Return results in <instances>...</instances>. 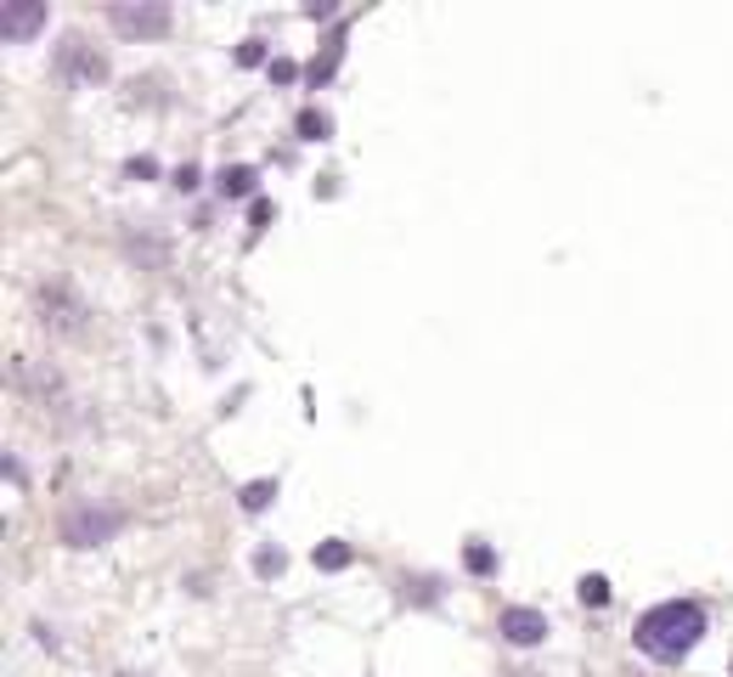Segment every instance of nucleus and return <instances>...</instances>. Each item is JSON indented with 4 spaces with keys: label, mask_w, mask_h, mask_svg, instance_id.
Here are the masks:
<instances>
[{
    "label": "nucleus",
    "mask_w": 733,
    "mask_h": 677,
    "mask_svg": "<svg viewBox=\"0 0 733 677\" xmlns=\"http://www.w3.org/2000/svg\"><path fill=\"white\" fill-rule=\"evenodd\" d=\"M699 638H706V609L694 598H665L638 616V650L654 661H683Z\"/></svg>",
    "instance_id": "nucleus-1"
},
{
    "label": "nucleus",
    "mask_w": 733,
    "mask_h": 677,
    "mask_svg": "<svg viewBox=\"0 0 733 677\" xmlns=\"http://www.w3.org/2000/svg\"><path fill=\"white\" fill-rule=\"evenodd\" d=\"M108 23L124 34V40H158V34H170L176 12L164 7V0H113Z\"/></svg>",
    "instance_id": "nucleus-2"
},
{
    "label": "nucleus",
    "mask_w": 733,
    "mask_h": 677,
    "mask_svg": "<svg viewBox=\"0 0 733 677\" xmlns=\"http://www.w3.org/2000/svg\"><path fill=\"white\" fill-rule=\"evenodd\" d=\"M124 525L119 508H96V502H74L69 514H62V542L69 548H103L113 542V531Z\"/></svg>",
    "instance_id": "nucleus-3"
},
{
    "label": "nucleus",
    "mask_w": 733,
    "mask_h": 677,
    "mask_svg": "<svg viewBox=\"0 0 733 677\" xmlns=\"http://www.w3.org/2000/svg\"><path fill=\"white\" fill-rule=\"evenodd\" d=\"M57 68H62L69 80H80V85H103V80H108V57L96 51L85 34H69V40L57 46Z\"/></svg>",
    "instance_id": "nucleus-4"
},
{
    "label": "nucleus",
    "mask_w": 733,
    "mask_h": 677,
    "mask_svg": "<svg viewBox=\"0 0 733 677\" xmlns=\"http://www.w3.org/2000/svg\"><path fill=\"white\" fill-rule=\"evenodd\" d=\"M496 632H503L508 643H519V650H530V643L548 638V616H542V609H530V604H508L503 621H496Z\"/></svg>",
    "instance_id": "nucleus-5"
},
{
    "label": "nucleus",
    "mask_w": 733,
    "mask_h": 677,
    "mask_svg": "<svg viewBox=\"0 0 733 677\" xmlns=\"http://www.w3.org/2000/svg\"><path fill=\"white\" fill-rule=\"evenodd\" d=\"M0 28H7V40H35L46 28V7L40 0H7L0 7Z\"/></svg>",
    "instance_id": "nucleus-6"
},
{
    "label": "nucleus",
    "mask_w": 733,
    "mask_h": 677,
    "mask_svg": "<svg viewBox=\"0 0 733 677\" xmlns=\"http://www.w3.org/2000/svg\"><path fill=\"white\" fill-rule=\"evenodd\" d=\"M40 311H46V322H57L62 333H80V317H85V305L62 288V283H51V288H40Z\"/></svg>",
    "instance_id": "nucleus-7"
},
{
    "label": "nucleus",
    "mask_w": 733,
    "mask_h": 677,
    "mask_svg": "<svg viewBox=\"0 0 733 677\" xmlns=\"http://www.w3.org/2000/svg\"><path fill=\"white\" fill-rule=\"evenodd\" d=\"M339 62H345V28H333V34H327V46L316 51V62L305 68V80H311V85L322 91V85H327L333 74H339Z\"/></svg>",
    "instance_id": "nucleus-8"
},
{
    "label": "nucleus",
    "mask_w": 733,
    "mask_h": 677,
    "mask_svg": "<svg viewBox=\"0 0 733 677\" xmlns=\"http://www.w3.org/2000/svg\"><path fill=\"white\" fill-rule=\"evenodd\" d=\"M254 169L249 164H231V169H220V198H249L254 192Z\"/></svg>",
    "instance_id": "nucleus-9"
},
{
    "label": "nucleus",
    "mask_w": 733,
    "mask_h": 677,
    "mask_svg": "<svg viewBox=\"0 0 733 677\" xmlns=\"http://www.w3.org/2000/svg\"><path fill=\"white\" fill-rule=\"evenodd\" d=\"M350 542H322L316 548V570H350Z\"/></svg>",
    "instance_id": "nucleus-10"
},
{
    "label": "nucleus",
    "mask_w": 733,
    "mask_h": 677,
    "mask_svg": "<svg viewBox=\"0 0 733 677\" xmlns=\"http://www.w3.org/2000/svg\"><path fill=\"white\" fill-rule=\"evenodd\" d=\"M272 497H277V480H249L238 502L249 508V514H260V508H272Z\"/></svg>",
    "instance_id": "nucleus-11"
},
{
    "label": "nucleus",
    "mask_w": 733,
    "mask_h": 677,
    "mask_svg": "<svg viewBox=\"0 0 733 677\" xmlns=\"http://www.w3.org/2000/svg\"><path fill=\"white\" fill-rule=\"evenodd\" d=\"M327 130H333V119H327L322 108H305V114H299V135H305V142H322Z\"/></svg>",
    "instance_id": "nucleus-12"
},
{
    "label": "nucleus",
    "mask_w": 733,
    "mask_h": 677,
    "mask_svg": "<svg viewBox=\"0 0 733 677\" xmlns=\"http://www.w3.org/2000/svg\"><path fill=\"white\" fill-rule=\"evenodd\" d=\"M283 565H288L283 548H260V554H254V575H265V582H272V575H283Z\"/></svg>",
    "instance_id": "nucleus-13"
},
{
    "label": "nucleus",
    "mask_w": 733,
    "mask_h": 677,
    "mask_svg": "<svg viewBox=\"0 0 733 677\" xmlns=\"http://www.w3.org/2000/svg\"><path fill=\"white\" fill-rule=\"evenodd\" d=\"M581 604H592V609L610 604V582H604V575H581Z\"/></svg>",
    "instance_id": "nucleus-14"
},
{
    "label": "nucleus",
    "mask_w": 733,
    "mask_h": 677,
    "mask_svg": "<svg viewBox=\"0 0 733 677\" xmlns=\"http://www.w3.org/2000/svg\"><path fill=\"white\" fill-rule=\"evenodd\" d=\"M469 570H474V575H491V570H496V554L485 548V542H469Z\"/></svg>",
    "instance_id": "nucleus-15"
},
{
    "label": "nucleus",
    "mask_w": 733,
    "mask_h": 677,
    "mask_svg": "<svg viewBox=\"0 0 733 677\" xmlns=\"http://www.w3.org/2000/svg\"><path fill=\"white\" fill-rule=\"evenodd\" d=\"M272 80H277V85H293V80H299V62L277 57V62H272Z\"/></svg>",
    "instance_id": "nucleus-16"
},
{
    "label": "nucleus",
    "mask_w": 733,
    "mask_h": 677,
    "mask_svg": "<svg viewBox=\"0 0 733 677\" xmlns=\"http://www.w3.org/2000/svg\"><path fill=\"white\" fill-rule=\"evenodd\" d=\"M238 62H243V68L265 62V46H260V40H243V46H238Z\"/></svg>",
    "instance_id": "nucleus-17"
},
{
    "label": "nucleus",
    "mask_w": 733,
    "mask_h": 677,
    "mask_svg": "<svg viewBox=\"0 0 733 677\" xmlns=\"http://www.w3.org/2000/svg\"><path fill=\"white\" fill-rule=\"evenodd\" d=\"M124 176H136V181H147V176H158V164H153V158H130V164H124Z\"/></svg>",
    "instance_id": "nucleus-18"
},
{
    "label": "nucleus",
    "mask_w": 733,
    "mask_h": 677,
    "mask_svg": "<svg viewBox=\"0 0 733 677\" xmlns=\"http://www.w3.org/2000/svg\"><path fill=\"white\" fill-rule=\"evenodd\" d=\"M249 221H254V231H260L265 221H272V203H265V198H254V203H249Z\"/></svg>",
    "instance_id": "nucleus-19"
},
{
    "label": "nucleus",
    "mask_w": 733,
    "mask_h": 677,
    "mask_svg": "<svg viewBox=\"0 0 733 677\" xmlns=\"http://www.w3.org/2000/svg\"><path fill=\"white\" fill-rule=\"evenodd\" d=\"M119 677H142V672H119Z\"/></svg>",
    "instance_id": "nucleus-20"
}]
</instances>
